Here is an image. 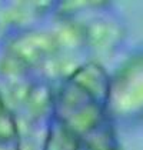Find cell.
<instances>
[{
  "label": "cell",
  "instance_id": "277c9868",
  "mask_svg": "<svg viewBox=\"0 0 143 150\" xmlns=\"http://www.w3.org/2000/svg\"><path fill=\"white\" fill-rule=\"evenodd\" d=\"M0 150H22L19 119L0 92Z\"/></svg>",
  "mask_w": 143,
  "mask_h": 150
},
{
  "label": "cell",
  "instance_id": "6da1fadb",
  "mask_svg": "<svg viewBox=\"0 0 143 150\" xmlns=\"http://www.w3.org/2000/svg\"><path fill=\"white\" fill-rule=\"evenodd\" d=\"M110 76L105 67L87 60L55 86L46 115L42 150H72L77 139L110 116Z\"/></svg>",
  "mask_w": 143,
  "mask_h": 150
},
{
  "label": "cell",
  "instance_id": "7a4b0ae2",
  "mask_svg": "<svg viewBox=\"0 0 143 150\" xmlns=\"http://www.w3.org/2000/svg\"><path fill=\"white\" fill-rule=\"evenodd\" d=\"M109 112L126 123L143 122V49L127 57L110 76Z\"/></svg>",
  "mask_w": 143,
  "mask_h": 150
},
{
  "label": "cell",
  "instance_id": "3957f363",
  "mask_svg": "<svg viewBox=\"0 0 143 150\" xmlns=\"http://www.w3.org/2000/svg\"><path fill=\"white\" fill-rule=\"evenodd\" d=\"M115 120L112 116L77 139L72 150H119Z\"/></svg>",
  "mask_w": 143,
  "mask_h": 150
}]
</instances>
